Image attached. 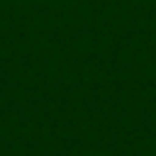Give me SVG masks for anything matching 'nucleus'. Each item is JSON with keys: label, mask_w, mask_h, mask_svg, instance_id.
<instances>
[{"label": "nucleus", "mask_w": 156, "mask_h": 156, "mask_svg": "<svg viewBox=\"0 0 156 156\" xmlns=\"http://www.w3.org/2000/svg\"><path fill=\"white\" fill-rule=\"evenodd\" d=\"M93 156H105V154H93Z\"/></svg>", "instance_id": "nucleus-1"}]
</instances>
